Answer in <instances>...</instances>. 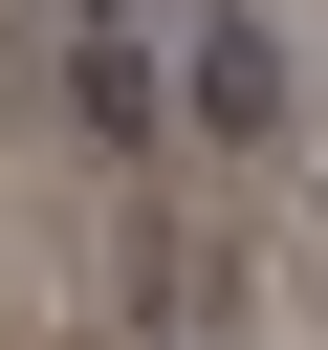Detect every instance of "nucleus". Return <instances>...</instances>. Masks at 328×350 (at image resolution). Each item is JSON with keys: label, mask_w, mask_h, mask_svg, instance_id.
I'll use <instances>...</instances> for the list:
<instances>
[{"label": "nucleus", "mask_w": 328, "mask_h": 350, "mask_svg": "<svg viewBox=\"0 0 328 350\" xmlns=\"http://www.w3.org/2000/svg\"><path fill=\"white\" fill-rule=\"evenodd\" d=\"M175 109H197V131H219V153H262V131H284V109H306V44H284V22H262V0H219V22H197V44H175Z\"/></svg>", "instance_id": "obj_1"}]
</instances>
